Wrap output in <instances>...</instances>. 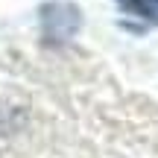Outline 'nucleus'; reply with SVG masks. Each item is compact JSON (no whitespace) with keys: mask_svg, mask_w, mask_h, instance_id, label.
Masks as SVG:
<instances>
[{"mask_svg":"<svg viewBox=\"0 0 158 158\" xmlns=\"http://www.w3.org/2000/svg\"><path fill=\"white\" fill-rule=\"evenodd\" d=\"M120 6H123L126 12H132V15H141V18H149V21H155V9L149 0H117Z\"/></svg>","mask_w":158,"mask_h":158,"instance_id":"obj_1","label":"nucleus"}]
</instances>
